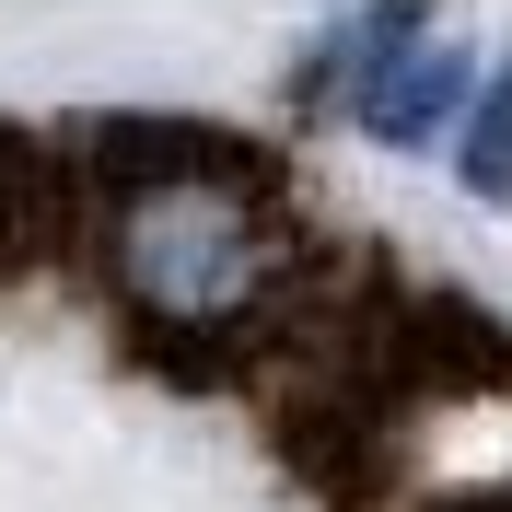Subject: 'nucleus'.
I'll return each mask as SVG.
<instances>
[{"mask_svg": "<svg viewBox=\"0 0 512 512\" xmlns=\"http://www.w3.org/2000/svg\"><path fill=\"white\" fill-rule=\"evenodd\" d=\"M117 280L140 291L163 326H222V315H245L256 280H268V222H256L233 187H210V175H175V187H152L117 222Z\"/></svg>", "mask_w": 512, "mask_h": 512, "instance_id": "1", "label": "nucleus"}, {"mask_svg": "<svg viewBox=\"0 0 512 512\" xmlns=\"http://www.w3.org/2000/svg\"><path fill=\"white\" fill-rule=\"evenodd\" d=\"M454 152H466V187H478V198H512V70H501V94L466 117Z\"/></svg>", "mask_w": 512, "mask_h": 512, "instance_id": "2", "label": "nucleus"}]
</instances>
